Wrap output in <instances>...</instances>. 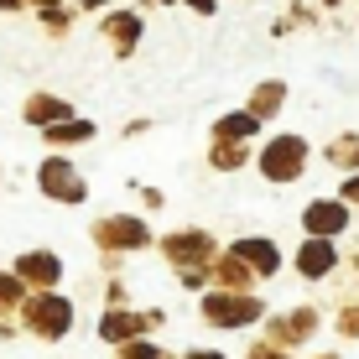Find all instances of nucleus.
I'll list each match as a JSON object with an SVG mask.
<instances>
[{
    "label": "nucleus",
    "mask_w": 359,
    "mask_h": 359,
    "mask_svg": "<svg viewBox=\"0 0 359 359\" xmlns=\"http://www.w3.org/2000/svg\"><path fill=\"white\" fill-rule=\"evenodd\" d=\"M16 323H21V333H32V339L57 344V339H68V333H73V302L63 292H27Z\"/></svg>",
    "instance_id": "nucleus-1"
},
{
    "label": "nucleus",
    "mask_w": 359,
    "mask_h": 359,
    "mask_svg": "<svg viewBox=\"0 0 359 359\" xmlns=\"http://www.w3.org/2000/svg\"><path fill=\"white\" fill-rule=\"evenodd\" d=\"M198 313L214 328H245V323H261L266 318V302L255 292H203Z\"/></svg>",
    "instance_id": "nucleus-2"
},
{
    "label": "nucleus",
    "mask_w": 359,
    "mask_h": 359,
    "mask_svg": "<svg viewBox=\"0 0 359 359\" xmlns=\"http://www.w3.org/2000/svg\"><path fill=\"white\" fill-rule=\"evenodd\" d=\"M156 250L172 261V271H208L219 255V240L208 229H172V234H162Z\"/></svg>",
    "instance_id": "nucleus-3"
},
{
    "label": "nucleus",
    "mask_w": 359,
    "mask_h": 359,
    "mask_svg": "<svg viewBox=\"0 0 359 359\" xmlns=\"http://www.w3.org/2000/svg\"><path fill=\"white\" fill-rule=\"evenodd\" d=\"M261 177L266 182H281V188H287V182H297L307 172V141L302 135H271V141L261 146Z\"/></svg>",
    "instance_id": "nucleus-4"
},
{
    "label": "nucleus",
    "mask_w": 359,
    "mask_h": 359,
    "mask_svg": "<svg viewBox=\"0 0 359 359\" xmlns=\"http://www.w3.org/2000/svg\"><path fill=\"white\" fill-rule=\"evenodd\" d=\"M94 245L104 255H115V250H151V224L146 219H135V214H104V219H94Z\"/></svg>",
    "instance_id": "nucleus-5"
},
{
    "label": "nucleus",
    "mask_w": 359,
    "mask_h": 359,
    "mask_svg": "<svg viewBox=\"0 0 359 359\" xmlns=\"http://www.w3.org/2000/svg\"><path fill=\"white\" fill-rule=\"evenodd\" d=\"M36 188H42V198H53V203H83L89 198V182H83V172L68 156H47L36 167Z\"/></svg>",
    "instance_id": "nucleus-6"
},
{
    "label": "nucleus",
    "mask_w": 359,
    "mask_h": 359,
    "mask_svg": "<svg viewBox=\"0 0 359 359\" xmlns=\"http://www.w3.org/2000/svg\"><path fill=\"white\" fill-rule=\"evenodd\" d=\"M323 328V318H318V307H297V313H276V318H266V339L271 349H297V344H307L313 333Z\"/></svg>",
    "instance_id": "nucleus-7"
},
{
    "label": "nucleus",
    "mask_w": 359,
    "mask_h": 359,
    "mask_svg": "<svg viewBox=\"0 0 359 359\" xmlns=\"http://www.w3.org/2000/svg\"><path fill=\"white\" fill-rule=\"evenodd\" d=\"M11 276H16L27 292H57V281H63V261H57L53 250H21L16 266H11Z\"/></svg>",
    "instance_id": "nucleus-8"
},
{
    "label": "nucleus",
    "mask_w": 359,
    "mask_h": 359,
    "mask_svg": "<svg viewBox=\"0 0 359 359\" xmlns=\"http://www.w3.org/2000/svg\"><path fill=\"white\" fill-rule=\"evenodd\" d=\"M162 328V313H126V307H109L104 318H99V339L115 344V349H126V344H135L141 333Z\"/></svg>",
    "instance_id": "nucleus-9"
},
{
    "label": "nucleus",
    "mask_w": 359,
    "mask_h": 359,
    "mask_svg": "<svg viewBox=\"0 0 359 359\" xmlns=\"http://www.w3.org/2000/svg\"><path fill=\"white\" fill-rule=\"evenodd\" d=\"M302 229H307V240H339V234L349 229V203H339V198H313V203L302 208Z\"/></svg>",
    "instance_id": "nucleus-10"
},
{
    "label": "nucleus",
    "mask_w": 359,
    "mask_h": 359,
    "mask_svg": "<svg viewBox=\"0 0 359 359\" xmlns=\"http://www.w3.org/2000/svg\"><path fill=\"white\" fill-rule=\"evenodd\" d=\"M229 255H240L245 271H250L255 281H266V276H276V271H281V250H276V240H266V234H245V240H234Z\"/></svg>",
    "instance_id": "nucleus-11"
},
{
    "label": "nucleus",
    "mask_w": 359,
    "mask_h": 359,
    "mask_svg": "<svg viewBox=\"0 0 359 359\" xmlns=\"http://www.w3.org/2000/svg\"><path fill=\"white\" fill-rule=\"evenodd\" d=\"M297 271H302L307 281H323L339 271V250H333V240H302L297 245Z\"/></svg>",
    "instance_id": "nucleus-12"
},
{
    "label": "nucleus",
    "mask_w": 359,
    "mask_h": 359,
    "mask_svg": "<svg viewBox=\"0 0 359 359\" xmlns=\"http://www.w3.org/2000/svg\"><path fill=\"white\" fill-rule=\"evenodd\" d=\"M21 115H27V126H36V130H53V126H63V120H73V104L68 99H53V94H32L27 104H21Z\"/></svg>",
    "instance_id": "nucleus-13"
},
{
    "label": "nucleus",
    "mask_w": 359,
    "mask_h": 359,
    "mask_svg": "<svg viewBox=\"0 0 359 359\" xmlns=\"http://www.w3.org/2000/svg\"><path fill=\"white\" fill-rule=\"evenodd\" d=\"M104 42L115 47L120 57H130L135 53V42H141V16H135V11H115V16H104Z\"/></svg>",
    "instance_id": "nucleus-14"
},
{
    "label": "nucleus",
    "mask_w": 359,
    "mask_h": 359,
    "mask_svg": "<svg viewBox=\"0 0 359 359\" xmlns=\"http://www.w3.org/2000/svg\"><path fill=\"white\" fill-rule=\"evenodd\" d=\"M208 281H219V292H250V287H255V276L245 271V261H240V255H229V250L214 255V266H208Z\"/></svg>",
    "instance_id": "nucleus-15"
},
{
    "label": "nucleus",
    "mask_w": 359,
    "mask_h": 359,
    "mask_svg": "<svg viewBox=\"0 0 359 359\" xmlns=\"http://www.w3.org/2000/svg\"><path fill=\"white\" fill-rule=\"evenodd\" d=\"M281 104H287V83L266 79V83H255V94H250V104H245V109H250V115L266 126L271 115H281Z\"/></svg>",
    "instance_id": "nucleus-16"
},
{
    "label": "nucleus",
    "mask_w": 359,
    "mask_h": 359,
    "mask_svg": "<svg viewBox=\"0 0 359 359\" xmlns=\"http://www.w3.org/2000/svg\"><path fill=\"white\" fill-rule=\"evenodd\" d=\"M323 156H328V167H339V172H359V130H344V135H333V141L323 146Z\"/></svg>",
    "instance_id": "nucleus-17"
},
{
    "label": "nucleus",
    "mask_w": 359,
    "mask_h": 359,
    "mask_svg": "<svg viewBox=\"0 0 359 359\" xmlns=\"http://www.w3.org/2000/svg\"><path fill=\"white\" fill-rule=\"evenodd\" d=\"M255 130H261V120H255L250 109H229V115L214 126V141H245V146H250Z\"/></svg>",
    "instance_id": "nucleus-18"
},
{
    "label": "nucleus",
    "mask_w": 359,
    "mask_h": 359,
    "mask_svg": "<svg viewBox=\"0 0 359 359\" xmlns=\"http://www.w3.org/2000/svg\"><path fill=\"white\" fill-rule=\"evenodd\" d=\"M245 162H250V146L245 141H214L208 146V167L214 172H240Z\"/></svg>",
    "instance_id": "nucleus-19"
},
{
    "label": "nucleus",
    "mask_w": 359,
    "mask_h": 359,
    "mask_svg": "<svg viewBox=\"0 0 359 359\" xmlns=\"http://www.w3.org/2000/svg\"><path fill=\"white\" fill-rule=\"evenodd\" d=\"M42 141L47 146H83V141H94V120H63V126H53V130H42Z\"/></svg>",
    "instance_id": "nucleus-20"
},
{
    "label": "nucleus",
    "mask_w": 359,
    "mask_h": 359,
    "mask_svg": "<svg viewBox=\"0 0 359 359\" xmlns=\"http://www.w3.org/2000/svg\"><path fill=\"white\" fill-rule=\"evenodd\" d=\"M21 302H27V287H21L11 271H0V323H16Z\"/></svg>",
    "instance_id": "nucleus-21"
},
{
    "label": "nucleus",
    "mask_w": 359,
    "mask_h": 359,
    "mask_svg": "<svg viewBox=\"0 0 359 359\" xmlns=\"http://www.w3.org/2000/svg\"><path fill=\"white\" fill-rule=\"evenodd\" d=\"M115 359H172L162 344H146V339H135V344H126V349H120Z\"/></svg>",
    "instance_id": "nucleus-22"
},
{
    "label": "nucleus",
    "mask_w": 359,
    "mask_h": 359,
    "mask_svg": "<svg viewBox=\"0 0 359 359\" xmlns=\"http://www.w3.org/2000/svg\"><path fill=\"white\" fill-rule=\"evenodd\" d=\"M333 328H339L344 339H359V302H354V307H344V313L333 318Z\"/></svg>",
    "instance_id": "nucleus-23"
},
{
    "label": "nucleus",
    "mask_w": 359,
    "mask_h": 359,
    "mask_svg": "<svg viewBox=\"0 0 359 359\" xmlns=\"http://www.w3.org/2000/svg\"><path fill=\"white\" fill-rule=\"evenodd\" d=\"M42 27H47V32H68V11H63V6L42 11Z\"/></svg>",
    "instance_id": "nucleus-24"
},
{
    "label": "nucleus",
    "mask_w": 359,
    "mask_h": 359,
    "mask_svg": "<svg viewBox=\"0 0 359 359\" xmlns=\"http://www.w3.org/2000/svg\"><path fill=\"white\" fill-rule=\"evenodd\" d=\"M339 203L359 208V172H354V177H344V193H339Z\"/></svg>",
    "instance_id": "nucleus-25"
},
{
    "label": "nucleus",
    "mask_w": 359,
    "mask_h": 359,
    "mask_svg": "<svg viewBox=\"0 0 359 359\" xmlns=\"http://www.w3.org/2000/svg\"><path fill=\"white\" fill-rule=\"evenodd\" d=\"M250 359H287V354H281V349H271V344H255Z\"/></svg>",
    "instance_id": "nucleus-26"
},
{
    "label": "nucleus",
    "mask_w": 359,
    "mask_h": 359,
    "mask_svg": "<svg viewBox=\"0 0 359 359\" xmlns=\"http://www.w3.org/2000/svg\"><path fill=\"white\" fill-rule=\"evenodd\" d=\"M182 359H224L219 349H193V354H182Z\"/></svg>",
    "instance_id": "nucleus-27"
},
{
    "label": "nucleus",
    "mask_w": 359,
    "mask_h": 359,
    "mask_svg": "<svg viewBox=\"0 0 359 359\" xmlns=\"http://www.w3.org/2000/svg\"><path fill=\"white\" fill-rule=\"evenodd\" d=\"M193 11H203V16H214V0H188Z\"/></svg>",
    "instance_id": "nucleus-28"
},
{
    "label": "nucleus",
    "mask_w": 359,
    "mask_h": 359,
    "mask_svg": "<svg viewBox=\"0 0 359 359\" xmlns=\"http://www.w3.org/2000/svg\"><path fill=\"white\" fill-rule=\"evenodd\" d=\"M21 6H27V0H21ZM32 6H36V11H53V6H57V0H32Z\"/></svg>",
    "instance_id": "nucleus-29"
},
{
    "label": "nucleus",
    "mask_w": 359,
    "mask_h": 359,
    "mask_svg": "<svg viewBox=\"0 0 359 359\" xmlns=\"http://www.w3.org/2000/svg\"><path fill=\"white\" fill-rule=\"evenodd\" d=\"M0 11H21V0H0Z\"/></svg>",
    "instance_id": "nucleus-30"
},
{
    "label": "nucleus",
    "mask_w": 359,
    "mask_h": 359,
    "mask_svg": "<svg viewBox=\"0 0 359 359\" xmlns=\"http://www.w3.org/2000/svg\"><path fill=\"white\" fill-rule=\"evenodd\" d=\"M318 359H339V354H318Z\"/></svg>",
    "instance_id": "nucleus-31"
},
{
    "label": "nucleus",
    "mask_w": 359,
    "mask_h": 359,
    "mask_svg": "<svg viewBox=\"0 0 359 359\" xmlns=\"http://www.w3.org/2000/svg\"><path fill=\"white\" fill-rule=\"evenodd\" d=\"M328 6H339V0H328Z\"/></svg>",
    "instance_id": "nucleus-32"
},
{
    "label": "nucleus",
    "mask_w": 359,
    "mask_h": 359,
    "mask_svg": "<svg viewBox=\"0 0 359 359\" xmlns=\"http://www.w3.org/2000/svg\"><path fill=\"white\" fill-rule=\"evenodd\" d=\"M156 6H167V0H156Z\"/></svg>",
    "instance_id": "nucleus-33"
}]
</instances>
